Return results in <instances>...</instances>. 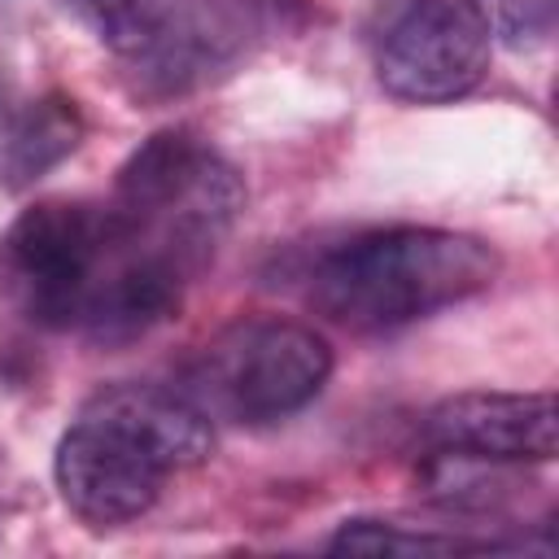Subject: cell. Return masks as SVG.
Segmentation results:
<instances>
[{"label":"cell","instance_id":"cell-11","mask_svg":"<svg viewBox=\"0 0 559 559\" xmlns=\"http://www.w3.org/2000/svg\"><path fill=\"white\" fill-rule=\"evenodd\" d=\"M70 4L96 31V39H105L118 57H127L157 31V22L179 0H70Z\"/></svg>","mask_w":559,"mask_h":559},{"label":"cell","instance_id":"cell-1","mask_svg":"<svg viewBox=\"0 0 559 559\" xmlns=\"http://www.w3.org/2000/svg\"><path fill=\"white\" fill-rule=\"evenodd\" d=\"M214 450L210 415L175 384H105L96 389L52 454L61 502L87 528H122L140 520L175 472L205 463Z\"/></svg>","mask_w":559,"mask_h":559},{"label":"cell","instance_id":"cell-13","mask_svg":"<svg viewBox=\"0 0 559 559\" xmlns=\"http://www.w3.org/2000/svg\"><path fill=\"white\" fill-rule=\"evenodd\" d=\"M9 118H13V105H9V83L0 79V131L9 127Z\"/></svg>","mask_w":559,"mask_h":559},{"label":"cell","instance_id":"cell-6","mask_svg":"<svg viewBox=\"0 0 559 559\" xmlns=\"http://www.w3.org/2000/svg\"><path fill=\"white\" fill-rule=\"evenodd\" d=\"M493 26L480 0H393L376 31V79L406 105H445L480 87Z\"/></svg>","mask_w":559,"mask_h":559},{"label":"cell","instance_id":"cell-2","mask_svg":"<svg viewBox=\"0 0 559 559\" xmlns=\"http://www.w3.org/2000/svg\"><path fill=\"white\" fill-rule=\"evenodd\" d=\"M0 297L44 332L127 345L131 258L96 201H35L0 236Z\"/></svg>","mask_w":559,"mask_h":559},{"label":"cell","instance_id":"cell-7","mask_svg":"<svg viewBox=\"0 0 559 559\" xmlns=\"http://www.w3.org/2000/svg\"><path fill=\"white\" fill-rule=\"evenodd\" d=\"M293 0H179L157 31L127 52L131 92L144 100L188 96L240 66L275 26Z\"/></svg>","mask_w":559,"mask_h":559},{"label":"cell","instance_id":"cell-10","mask_svg":"<svg viewBox=\"0 0 559 559\" xmlns=\"http://www.w3.org/2000/svg\"><path fill=\"white\" fill-rule=\"evenodd\" d=\"M328 550L336 555H485V550H515V546L493 537L441 533L424 524H397V520H345L332 533Z\"/></svg>","mask_w":559,"mask_h":559},{"label":"cell","instance_id":"cell-8","mask_svg":"<svg viewBox=\"0 0 559 559\" xmlns=\"http://www.w3.org/2000/svg\"><path fill=\"white\" fill-rule=\"evenodd\" d=\"M419 432L437 454L459 463H550L559 450V411L550 393L472 389L441 397Z\"/></svg>","mask_w":559,"mask_h":559},{"label":"cell","instance_id":"cell-5","mask_svg":"<svg viewBox=\"0 0 559 559\" xmlns=\"http://www.w3.org/2000/svg\"><path fill=\"white\" fill-rule=\"evenodd\" d=\"M332 376L323 332L280 314H249L218 328L183 371V393L227 424H275L310 406Z\"/></svg>","mask_w":559,"mask_h":559},{"label":"cell","instance_id":"cell-4","mask_svg":"<svg viewBox=\"0 0 559 559\" xmlns=\"http://www.w3.org/2000/svg\"><path fill=\"white\" fill-rule=\"evenodd\" d=\"M105 210L140 262L188 288L231 236L245 210V179L205 135L166 127L118 166Z\"/></svg>","mask_w":559,"mask_h":559},{"label":"cell","instance_id":"cell-9","mask_svg":"<svg viewBox=\"0 0 559 559\" xmlns=\"http://www.w3.org/2000/svg\"><path fill=\"white\" fill-rule=\"evenodd\" d=\"M83 131H87L83 109L70 96L48 92V96L31 100L0 131V183L13 192L39 183L48 170H57L83 144Z\"/></svg>","mask_w":559,"mask_h":559},{"label":"cell","instance_id":"cell-3","mask_svg":"<svg viewBox=\"0 0 559 559\" xmlns=\"http://www.w3.org/2000/svg\"><path fill=\"white\" fill-rule=\"evenodd\" d=\"M498 266L493 245L467 231L376 227L306 266V301L349 332H393L489 293Z\"/></svg>","mask_w":559,"mask_h":559},{"label":"cell","instance_id":"cell-12","mask_svg":"<svg viewBox=\"0 0 559 559\" xmlns=\"http://www.w3.org/2000/svg\"><path fill=\"white\" fill-rule=\"evenodd\" d=\"M480 4L489 13L493 35H502V44L515 52L542 48L555 35L559 0H480Z\"/></svg>","mask_w":559,"mask_h":559}]
</instances>
